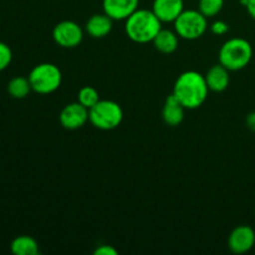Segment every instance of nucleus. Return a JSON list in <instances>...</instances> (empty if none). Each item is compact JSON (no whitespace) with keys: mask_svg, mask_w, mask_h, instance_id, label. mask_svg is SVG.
Segmentation results:
<instances>
[{"mask_svg":"<svg viewBox=\"0 0 255 255\" xmlns=\"http://www.w3.org/2000/svg\"><path fill=\"white\" fill-rule=\"evenodd\" d=\"M209 87L204 75L194 70H189L182 72L177 77L172 94L183 105L184 109L196 110L206 102Z\"/></svg>","mask_w":255,"mask_h":255,"instance_id":"obj_1","label":"nucleus"},{"mask_svg":"<svg viewBox=\"0 0 255 255\" xmlns=\"http://www.w3.org/2000/svg\"><path fill=\"white\" fill-rule=\"evenodd\" d=\"M161 29V20L152 10L147 9H137L127 17L125 24L126 35L137 44L152 42Z\"/></svg>","mask_w":255,"mask_h":255,"instance_id":"obj_2","label":"nucleus"},{"mask_svg":"<svg viewBox=\"0 0 255 255\" xmlns=\"http://www.w3.org/2000/svg\"><path fill=\"white\" fill-rule=\"evenodd\" d=\"M253 59V46L243 37H233L222 45L219 50V64L229 71H239L251 64Z\"/></svg>","mask_w":255,"mask_h":255,"instance_id":"obj_3","label":"nucleus"},{"mask_svg":"<svg viewBox=\"0 0 255 255\" xmlns=\"http://www.w3.org/2000/svg\"><path fill=\"white\" fill-rule=\"evenodd\" d=\"M29 81L32 91L36 94H52L61 86V70L51 62H41L32 67L29 74Z\"/></svg>","mask_w":255,"mask_h":255,"instance_id":"obj_4","label":"nucleus"},{"mask_svg":"<svg viewBox=\"0 0 255 255\" xmlns=\"http://www.w3.org/2000/svg\"><path fill=\"white\" fill-rule=\"evenodd\" d=\"M124 120V111L117 102L112 100H100L89 110V121L96 128L111 131L117 128Z\"/></svg>","mask_w":255,"mask_h":255,"instance_id":"obj_5","label":"nucleus"},{"mask_svg":"<svg viewBox=\"0 0 255 255\" xmlns=\"http://www.w3.org/2000/svg\"><path fill=\"white\" fill-rule=\"evenodd\" d=\"M208 20L199 10H183L174 21V31L184 40H197L206 34Z\"/></svg>","mask_w":255,"mask_h":255,"instance_id":"obj_6","label":"nucleus"},{"mask_svg":"<svg viewBox=\"0 0 255 255\" xmlns=\"http://www.w3.org/2000/svg\"><path fill=\"white\" fill-rule=\"evenodd\" d=\"M52 39L59 46L65 49H74L84 40V30L72 20L57 22L52 30Z\"/></svg>","mask_w":255,"mask_h":255,"instance_id":"obj_7","label":"nucleus"},{"mask_svg":"<svg viewBox=\"0 0 255 255\" xmlns=\"http://www.w3.org/2000/svg\"><path fill=\"white\" fill-rule=\"evenodd\" d=\"M60 124L66 129H79L89 121V110L79 101L67 104L60 112Z\"/></svg>","mask_w":255,"mask_h":255,"instance_id":"obj_8","label":"nucleus"},{"mask_svg":"<svg viewBox=\"0 0 255 255\" xmlns=\"http://www.w3.org/2000/svg\"><path fill=\"white\" fill-rule=\"evenodd\" d=\"M255 246V232L249 226H238L228 237V247L232 253H248Z\"/></svg>","mask_w":255,"mask_h":255,"instance_id":"obj_9","label":"nucleus"},{"mask_svg":"<svg viewBox=\"0 0 255 255\" xmlns=\"http://www.w3.org/2000/svg\"><path fill=\"white\" fill-rule=\"evenodd\" d=\"M139 0H102L105 14L114 20H126L138 9Z\"/></svg>","mask_w":255,"mask_h":255,"instance_id":"obj_10","label":"nucleus"},{"mask_svg":"<svg viewBox=\"0 0 255 255\" xmlns=\"http://www.w3.org/2000/svg\"><path fill=\"white\" fill-rule=\"evenodd\" d=\"M183 10V0H153L152 4V11L162 22H174Z\"/></svg>","mask_w":255,"mask_h":255,"instance_id":"obj_11","label":"nucleus"},{"mask_svg":"<svg viewBox=\"0 0 255 255\" xmlns=\"http://www.w3.org/2000/svg\"><path fill=\"white\" fill-rule=\"evenodd\" d=\"M229 70L224 67L222 64L213 65L211 69L204 75L207 85L209 87V91L213 92H223L228 89L229 82H231V75Z\"/></svg>","mask_w":255,"mask_h":255,"instance_id":"obj_12","label":"nucleus"},{"mask_svg":"<svg viewBox=\"0 0 255 255\" xmlns=\"http://www.w3.org/2000/svg\"><path fill=\"white\" fill-rule=\"evenodd\" d=\"M114 21L115 20L111 19L105 12H102V14H95L87 20L85 30L94 39H102V37L107 36L112 31Z\"/></svg>","mask_w":255,"mask_h":255,"instance_id":"obj_13","label":"nucleus"},{"mask_svg":"<svg viewBox=\"0 0 255 255\" xmlns=\"http://www.w3.org/2000/svg\"><path fill=\"white\" fill-rule=\"evenodd\" d=\"M184 106L174 97V95H169L162 109V119L164 124L171 127L179 126L184 120Z\"/></svg>","mask_w":255,"mask_h":255,"instance_id":"obj_14","label":"nucleus"},{"mask_svg":"<svg viewBox=\"0 0 255 255\" xmlns=\"http://www.w3.org/2000/svg\"><path fill=\"white\" fill-rule=\"evenodd\" d=\"M154 49L162 54H173L179 45V36L176 31L161 29L153 39Z\"/></svg>","mask_w":255,"mask_h":255,"instance_id":"obj_15","label":"nucleus"},{"mask_svg":"<svg viewBox=\"0 0 255 255\" xmlns=\"http://www.w3.org/2000/svg\"><path fill=\"white\" fill-rule=\"evenodd\" d=\"M10 251L15 255H37L40 253L39 244L30 236H19L12 239Z\"/></svg>","mask_w":255,"mask_h":255,"instance_id":"obj_16","label":"nucleus"},{"mask_svg":"<svg viewBox=\"0 0 255 255\" xmlns=\"http://www.w3.org/2000/svg\"><path fill=\"white\" fill-rule=\"evenodd\" d=\"M32 91L31 85H30L29 77L16 76L12 77L7 84V92L12 99L21 100L25 99L30 92Z\"/></svg>","mask_w":255,"mask_h":255,"instance_id":"obj_17","label":"nucleus"},{"mask_svg":"<svg viewBox=\"0 0 255 255\" xmlns=\"http://www.w3.org/2000/svg\"><path fill=\"white\" fill-rule=\"evenodd\" d=\"M100 100L101 99H100L99 91L92 86H84L82 89H80L79 94H77V101H79L82 106L86 107L87 110L94 107Z\"/></svg>","mask_w":255,"mask_h":255,"instance_id":"obj_18","label":"nucleus"},{"mask_svg":"<svg viewBox=\"0 0 255 255\" xmlns=\"http://www.w3.org/2000/svg\"><path fill=\"white\" fill-rule=\"evenodd\" d=\"M224 6V0H199L198 10L208 19L214 17L222 11Z\"/></svg>","mask_w":255,"mask_h":255,"instance_id":"obj_19","label":"nucleus"},{"mask_svg":"<svg viewBox=\"0 0 255 255\" xmlns=\"http://www.w3.org/2000/svg\"><path fill=\"white\" fill-rule=\"evenodd\" d=\"M12 61V51L5 42L0 41V72L6 70Z\"/></svg>","mask_w":255,"mask_h":255,"instance_id":"obj_20","label":"nucleus"},{"mask_svg":"<svg viewBox=\"0 0 255 255\" xmlns=\"http://www.w3.org/2000/svg\"><path fill=\"white\" fill-rule=\"evenodd\" d=\"M211 31L214 35H226L229 31V25L223 20H217L211 25Z\"/></svg>","mask_w":255,"mask_h":255,"instance_id":"obj_21","label":"nucleus"},{"mask_svg":"<svg viewBox=\"0 0 255 255\" xmlns=\"http://www.w3.org/2000/svg\"><path fill=\"white\" fill-rule=\"evenodd\" d=\"M95 255H117L119 254V252H117V249H115L112 246H100L97 247L96 249H95L94 252Z\"/></svg>","mask_w":255,"mask_h":255,"instance_id":"obj_22","label":"nucleus"},{"mask_svg":"<svg viewBox=\"0 0 255 255\" xmlns=\"http://www.w3.org/2000/svg\"><path fill=\"white\" fill-rule=\"evenodd\" d=\"M246 124L247 127H248L252 132H255V111L248 114V116H247L246 119Z\"/></svg>","mask_w":255,"mask_h":255,"instance_id":"obj_23","label":"nucleus"},{"mask_svg":"<svg viewBox=\"0 0 255 255\" xmlns=\"http://www.w3.org/2000/svg\"><path fill=\"white\" fill-rule=\"evenodd\" d=\"M246 7H247V11H248V14L255 20V0H248Z\"/></svg>","mask_w":255,"mask_h":255,"instance_id":"obj_24","label":"nucleus"}]
</instances>
